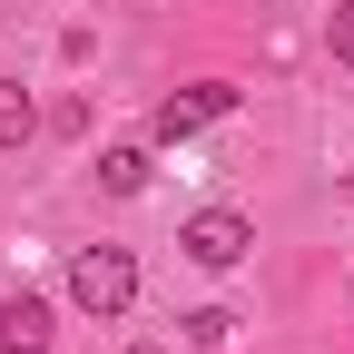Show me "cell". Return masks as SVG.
<instances>
[{"label":"cell","mask_w":354,"mask_h":354,"mask_svg":"<svg viewBox=\"0 0 354 354\" xmlns=\"http://www.w3.org/2000/svg\"><path fill=\"white\" fill-rule=\"evenodd\" d=\"M30 128H39L30 88H20V79H0V148H30Z\"/></svg>","instance_id":"8992f818"},{"label":"cell","mask_w":354,"mask_h":354,"mask_svg":"<svg viewBox=\"0 0 354 354\" xmlns=\"http://www.w3.org/2000/svg\"><path fill=\"white\" fill-rule=\"evenodd\" d=\"M227 335H236L227 305H197V315H187V344H227Z\"/></svg>","instance_id":"52a82bcc"},{"label":"cell","mask_w":354,"mask_h":354,"mask_svg":"<svg viewBox=\"0 0 354 354\" xmlns=\"http://www.w3.org/2000/svg\"><path fill=\"white\" fill-rule=\"evenodd\" d=\"M59 315H50V295H10L0 305V354H50Z\"/></svg>","instance_id":"277c9868"},{"label":"cell","mask_w":354,"mask_h":354,"mask_svg":"<svg viewBox=\"0 0 354 354\" xmlns=\"http://www.w3.org/2000/svg\"><path fill=\"white\" fill-rule=\"evenodd\" d=\"M148 167H158L148 148H109V158H99V187H109V197H138V187H148Z\"/></svg>","instance_id":"5b68a950"},{"label":"cell","mask_w":354,"mask_h":354,"mask_svg":"<svg viewBox=\"0 0 354 354\" xmlns=\"http://www.w3.org/2000/svg\"><path fill=\"white\" fill-rule=\"evenodd\" d=\"M69 305L79 315H128V305H138V266H128V246H79L69 256Z\"/></svg>","instance_id":"6da1fadb"},{"label":"cell","mask_w":354,"mask_h":354,"mask_svg":"<svg viewBox=\"0 0 354 354\" xmlns=\"http://www.w3.org/2000/svg\"><path fill=\"white\" fill-rule=\"evenodd\" d=\"M227 109H236V88L227 79H197V88H177V99H158V138L177 148V138H197V128H216Z\"/></svg>","instance_id":"3957f363"},{"label":"cell","mask_w":354,"mask_h":354,"mask_svg":"<svg viewBox=\"0 0 354 354\" xmlns=\"http://www.w3.org/2000/svg\"><path fill=\"white\" fill-rule=\"evenodd\" d=\"M177 246H187L197 266H216V276H227V266H246V246H256V227H246L236 207H197L187 227H177Z\"/></svg>","instance_id":"7a4b0ae2"},{"label":"cell","mask_w":354,"mask_h":354,"mask_svg":"<svg viewBox=\"0 0 354 354\" xmlns=\"http://www.w3.org/2000/svg\"><path fill=\"white\" fill-rule=\"evenodd\" d=\"M128 354H167V344H128Z\"/></svg>","instance_id":"9c48e42d"},{"label":"cell","mask_w":354,"mask_h":354,"mask_svg":"<svg viewBox=\"0 0 354 354\" xmlns=\"http://www.w3.org/2000/svg\"><path fill=\"white\" fill-rule=\"evenodd\" d=\"M325 39H335V59L354 69V0H335V20H325Z\"/></svg>","instance_id":"ba28073f"}]
</instances>
